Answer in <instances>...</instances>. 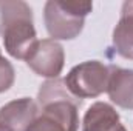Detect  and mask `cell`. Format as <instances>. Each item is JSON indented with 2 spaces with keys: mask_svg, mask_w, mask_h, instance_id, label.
<instances>
[{
  "mask_svg": "<svg viewBox=\"0 0 133 131\" xmlns=\"http://www.w3.org/2000/svg\"><path fill=\"white\" fill-rule=\"evenodd\" d=\"M93 11L91 2L50 0L43 6L45 28L53 40H73L82 33L85 17Z\"/></svg>",
  "mask_w": 133,
  "mask_h": 131,
  "instance_id": "6da1fadb",
  "label": "cell"
},
{
  "mask_svg": "<svg viewBox=\"0 0 133 131\" xmlns=\"http://www.w3.org/2000/svg\"><path fill=\"white\" fill-rule=\"evenodd\" d=\"M110 65L99 60H87L73 66L64 77L65 86L76 99H95L107 93Z\"/></svg>",
  "mask_w": 133,
  "mask_h": 131,
  "instance_id": "7a4b0ae2",
  "label": "cell"
},
{
  "mask_svg": "<svg viewBox=\"0 0 133 131\" xmlns=\"http://www.w3.org/2000/svg\"><path fill=\"white\" fill-rule=\"evenodd\" d=\"M25 62L37 76L45 79H57L65 65L64 46L53 39L37 40Z\"/></svg>",
  "mask_w": 133,
  "mask_h": 131,
  "instance_id": "3957f363",
  "label": "cell"
},
{
  "mask_svg": "<svg viewBox=\"0 0 133 131\" xmlns=\"http://www.w3.org/2000/svg\"><path fill=\"white\" fill-rule=\"evenodd\" d=\"M0 35L3 39L5 51L17 60H25L39 40L33 19L19 20L9 25Z\"/></svg>",
  "mask_w": 133,
  "mask_h": 131,
  "instance_id": "277c9868",
  "label": "cell"
},
{
  "mask_svg": "<svg viewBox=\"0 0 133 131\" xmlns=\"http://www.w3.org/2000/svg\"><path fill=\"white\" fill-rule=\"evenodd\" d=\"M39 105L31 97L11 100L0 108V123L12 131H26L39 116Z\"/></svg>",
  "mask_w": 133,
  "mask_h": 131,
  "instance_id": "5b68a950",
  "label": "cell"
},
{
  "mask_svg": "<svg viewBox=\"0 0 133 131\" xmlns=\"http://www.w3.org/2000/svg\"><path fill=\"white\" fill-rule=\"evenodd\" d=\"M82 131H127L115 106L107 102H95L82 119Z\"/></svg>",
  "mask_w": 133,
  "mask_h": 131,
  "instance_id": "8992f818",
  "label": "cell"
},
{
  "mask_svg": "<svg viewBox=\"0 0 133 131\" xmlns=\"http://www.w3.org/2000/svg\"><path fill=\"white\" fill-rule=\"evenodd\" d=\"M107 94L119 108L133 110V69L110 65Z\"/></svg>",
  "mask_w": 133,
  "mask_h": 131,
  "instance_id": "52a82bcc",
  "label": "cell"
},
{
  "mask_svg": "<svg viewBox=\"0 0 133 131\" xmlns=\"http://www.w3.org/2000/svg\"><path fill=\"white\" fill-rule=\"evenodd\" d=\"M113 48L122 59L133 60V0L124 2L121 17L113 30Z\"/></svg>",
  "mask_w": 133,
  "mask_h": 131,
  "instance_id": "ba28073f",
  "label": "cell"
},
{
  "mask_svg": "<svg viewBox=\"0 0 133 131\" xmlns=\"http://www.w3.org/2000/svg\"><path fill=\"white\" fill-rule=\"evenodd\" d=\"M14 80H16L14 66L8 59L2 56V51H0V94L8 91L14 85Z\"/></svg>",
  "mask_w": 133,
  "mask_h": 131,
  "instance_id": "9c48e42d",
  "label": "cell"
},
{
  "mask_svg": "<svg viewBox=\"0 0 133 131\" xmlns=\"http://www.w3.org/2000/svg\"><path fill=\"white\" fill-rule=\"evenodd\" d=\"M0 131H12L9 127H6V125H3V123H0Z\"/></svg>",
  "mask_w": 133,
  "mask_h": 131,
  "instance_id": "30bf717a",
  "label": "cell"
}]
</instances>
